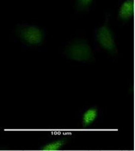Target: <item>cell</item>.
Listing matches in <instances>:
<instances>
[{
    "label": "cell",
    "instance_id": "6da1fadb",
    "mask_svg": "<svg viewBox=\"0 0 135 151\" xmlns=\"http://www.w3.org/2000/svg\"><path fill=\"white\" fill-rule=\"evenodd\" d=\"M68 58L76 62H91L94 60V55L88 41L78 38L70 42L64 50Z\"/></svg>",
    "mask_w": 135,
    "mask_h": 151
},
{
    "label": "cell",
    "instance_id": "7a4b0ae2",
    "mask_svg": "<svg viewBox=\"0 0 135 151\" xmlns=\"http://www.w3.org/2000/svg\"><path fill=\"white\" fill-rule=\"evenodd\" d=\"M96 38L101 47L107 52L111 55L117 53L118 50L114 34L108 25V17L104 24L97 29Z\"/></svg>",
    "mask_w": 135,
    "mask_h": 151
},
{
    "label": "cell",
    "instance_id": "3957f363",
    "mask_svg": "<svg viewBox=\"0 0 135 151\" xmlns=\"http://www.w3.org/2000/svg\"><path fill=\"white\" fill-rule=\"evenodd\" d=\"M18 35L24 43L38 46L43 43L45 34L43 29L35 25H23L18 29Z\"/></svg>",
    "mask_w": 135,
    "mask_h": 151
},
{
    "label": "cell",
    "instance_id": "277c9868",
    "mask_svg": "<svg viewBox=\"0 0 135 151\" xmlns=\"http://www.w3.org/2000/svg\"><path fill=\"white\" fill-rule=\"evenodd\" d=\"M134 13V0H125L120 6L118 13V19L122 22L130 20Z\"/></svg>",
    "mask_w": 135,
    "mask_h": 151
},
{
    "label": "cell",
    "instance_id": "5b68a950",
    "mask_svg": "<svg viewBox=\"0 0 135 151\" xmlns=\"http://www.w3.org/2000/svg\"><path fill=\"white\" fill-rule=\"evenodd\" d=\"M99 115L98 109L96 107H91L83 112L81 117V124L83 127H89L97 119Z\"/></svg>",
    "mask_w": 135,
    "mask_h": 151
},
{
    "label": "cell",
    "instance_id": "8992f818",
    "mask_svg": "<svg viewBox=\"0 0 135 151\" xmlns=\"http://www.w3.org/2000/svg\"><path fill=\"white\" fill-rule=\"evenodd\" d=\"M69 139L68 137H63L55 141L47 143L41 148V150L44 151H56L60 150L67 144Z\"/></svg>",
    "mask_w": 135,
    "mask_h": 151
},
{
    "label": "cell",
    "instance_id": "52a82bcc",
    "mask_svg": "<svg viewBox=\"0 0 135 151\" xmlns=\"http://www.w3.org/2000/svg\"><path fill=\"white\" fill-rule=\"evenodd\" d=\"M93 0H75V9L78 12L88 10L92 5Z\"/></svg>",
    "mask_w": 135,
    "mask_h": 151
}]
</instances>
